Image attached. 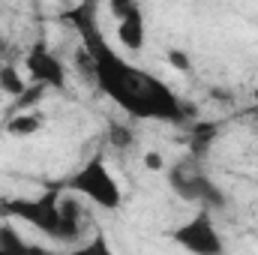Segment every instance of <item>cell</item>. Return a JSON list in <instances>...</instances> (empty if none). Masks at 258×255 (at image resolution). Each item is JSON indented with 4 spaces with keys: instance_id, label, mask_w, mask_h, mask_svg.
<instances>
[{
    "instance_id": "1",
    "label": "cell",
    "mask_w": 258,
    "mask_h": 255,
    "mask_svg": "<svg viewBox=\"0 0 258 255\" xmlns=\"http://www.w3.org/2000/svg\"><path fill=\"white\" fill-rule=\"evenodd\" d=\"M72 27L81 36V48L93 60V84L135 120H186V105L180 96L153 72H144L141 66L129 63L126 57L111 48V42L102 36L99 27V6L81 3L66 12Z\"/></svg>"
},
{
    "instance_id": "12",
    "label": "cell",
    "mask_w": 258,
    "mask_h": 255,
    "mask_svg": "<svg viewBox=\"0 0 258 255\" xmlns=\"http://www.w3.org/2000/svg\"><path fill=\"white\" fill-rule=\"evenodd\" d=\"M108 144L114 150H129L135 144V132L126 126V123H111L108 126Z\"/></svg>"
},
{
    "instance_id": "2",
    "label": "cell",
    "mask_w": 258,
    "mask_h": 255,
    "mask_svg": "<svg viewBox=\"0 0 258 255\" xmlns=\"http://www.w3.org/2000/svg\"><path fill=\"white\" fill-rule=\"evenodd\" d=\"M0 216L18 219L30 225L33 231H39L42 237L63 243V246L81 243L87 231V210L81 198L72 192L63 195L57 186H48L39 195H21V198L0 201Z\"/></svg>"
},
{
    "instance_id": "14",
    "label": "cell",
    "mask_w": 258,
    "mask_h": 255,
    "mask_svg": "<svg viewBox=\"0 0 258 255\" xmlns=\"http://www.w3.org/2000/svg\"><path fill=\"white\" fill-rule=\"evenodd\" d=\"M144 165H147L150 171H162V168H165V159H162V153H147V156H144Z\"/></svg>"
},
{
    "instance_id": "9",
    "label": "cell",
    "mask_w": 258,
    "mask_h": 255,
    "mask_svg": "<svg viewBox=\"0 0 258 255\" xmlns=\"http://www.w3.org/2000/svg\"><path fill=\"white\" fill-rule=\"evenodd\" d=\"M45 123V117H42V111H15L12 117H6V123L3 129L9 132V135H15V138H30L33 132H39Z\"/></svg>"
},
{
    "instance_id": "6",
    "label": "cell",
    "mask_w": 258,
    "mask_h": 255,
    "mask_svg": "<svg viewBox=\"0 0 258 255\" xmlns=\"http://www.w3.org/2000/svg\"><path fill=\"white\" fill-rule=\"evenodd\" d=\"M24 72H27V81L36 84V87H45V90H66V63L54 54L48 51L45 45H36L27 51L24 57Z\"/></svg>"
},
{
    "instance_id": "7",
    "label": "cell",
    "mask_w": 258,
    "mask_h": 255,
    "mask_svg": "<svg viewBox=\"0 0 258 255\" xmlns=\"http://www.w3.org/2000/svg\"><path fill=\"white\" fill-rule=\"evenodd\" d=\"M117 24V42L126 54H141L144 42H147V24H144V9L135 3L123 18L114 21Z\"/></svg>"
},
{
    "instance_id": "5",
    "label": "cell",
    "mask_w": 258,
    "mask_h": 255,
    "mask_svg": "<svg viewBox=\"0 0 258 255\" xmlns=\"http://www.w3.org/2000/svg\"><path fill=\"white\" fill-rule=\"evenodd\" d=\"M171 240L189 255H225V240L213 222V213L204 210L192 213L177 228H171Z\"/></svg>"
},
{
    "instance_id": "10",
    "label": "cell",
    "mask_w": 258,
    "mask_h": 255,
    "mask_svg": "<svg viewBox=\"0 0 258 255\" xmlns=\"http://www.w3.org/2000/svg\"><path fill=\"white\" fill-rule=\"evenodd\" d=\"M57 255H117V252H114L111 240H108L102 231H93V234H90V237H84L81 243L66 246V249H60Z\"/></svg>"
},
{
    "instance_id": "3",
    "label": "cell",
    "mask_w": 258,
    "mask_h": 255,
    "mask_svg": "<svg viewBox=\"0 0 258 255\" xmlns=\"http://www.w3.org/2000/svg\"><path fill=\"white\" fill-rule=\"evenodd\" d=\"M66 189L78 195L81 201H90L99 210H120L123 204V189L102 153H93L90 159H84L75 168V174L66 180Z\"/></svg>"
},
{
    "instance_id": "8",
    "label": "cell",
    "mask_w": 258,
    "mask_h": 255,
    "mask_svg": "<svg viewBox=\"0 0 258 255\" xmlns=\"http://www.w3.org/2000/svg\"><path fill=\"white\" fill-rule=\"evenodd\" d=\"M0 249H6L9 255H51V252H45L42 246L24 240L21 231L12 222H0Z\"/></svg>"
},
{
    "instance_id": "11",
    "label": "cell",
    "mask_w": 258,
    "mask_h": 255,
    "mask_svg": "<svg viewBox=\"0 0 258 255\" xmlns=\"http://www.w3.org/2000/svg\"><path fill=\"white\" fill-rule=\"evenodd\" d=\"M27 87H30V81L18 72V66L12 63H0V93H6L9 99H21L24 93H27Z\"/></svg>"
},
{
    "instance_id": "13",
    "label": "cell",
    "mask_w": 258,
    "mask_h": 255,
    "mask_svg": "<svg viewBox=\"0 0 258 255\" xmlns=\"http://www.w3.org/2000/svg\"><path fill=\"white\" fill-rule=\"evenodd\" d=\"M168 63L174 66L177 72H192V63H189L186 51H180V48H171V51H168Z\"/></svg>"
},
{
    "instance_id": "4",
    "label": "cell",
    "mask_w": 258,
    "mask_h": 255,
    "mask_svg": "<svg viewBox=\"0 0 258 255\" xmlns=\"http://www.w3.org/2000/svg\"><path fill=\"white\" fill-rule=\"evenodd\" d=\"M168 183L183 201L198 204V210H204V213L225 210V204H228L222 186L195 165H171L168 168Z\"/></svg>"
},
{
    "instance_id": "15",
    "label": "cell",
    "mask_w": 258,
    "mask_h": 255,
    "mask_svg": "<svg viewBox=\"0 0 258 255\" xmlns=\"http://www.w3.org/2000/svg\"><path fill=\"white\" fill-rule=\"evenodd\" d=\"M0 255H9V252H6V249H0Z\"/></svg>"
}]
</instances>
